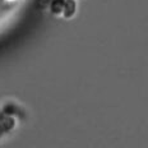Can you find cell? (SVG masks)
Returning a JSON list of instances; mask_svg holds the SVG:
<instances>
[{"mask_svg": "<svg viewBox=\"0 0 148 148\" xmlns=\"http://www.w3.org/2000/svg\"><path fill=\"white\" fill-rule=\"evenodd\" d=\"M26 0H0V28L19 13Z\"/></svg>", "mask_w": 148, "mask_h": 148, "instance_id": "cell-1", "label": "cell"}, {"mask_svg": "<svg viewBox=\"0 0 148 148\" xmlns=\"http://www.w3.org/2000/svg\"><path fill=\"white\" fill-rule=\"evenodd\" d=\"M12 126H13V120L9 119L8 116H3L1 114H0V135L4 134Z\"/></svg>", "mask_w": 148, "mask_h": 148, "instance_id": "cell-2", "label": "cell"}]
</instances>
